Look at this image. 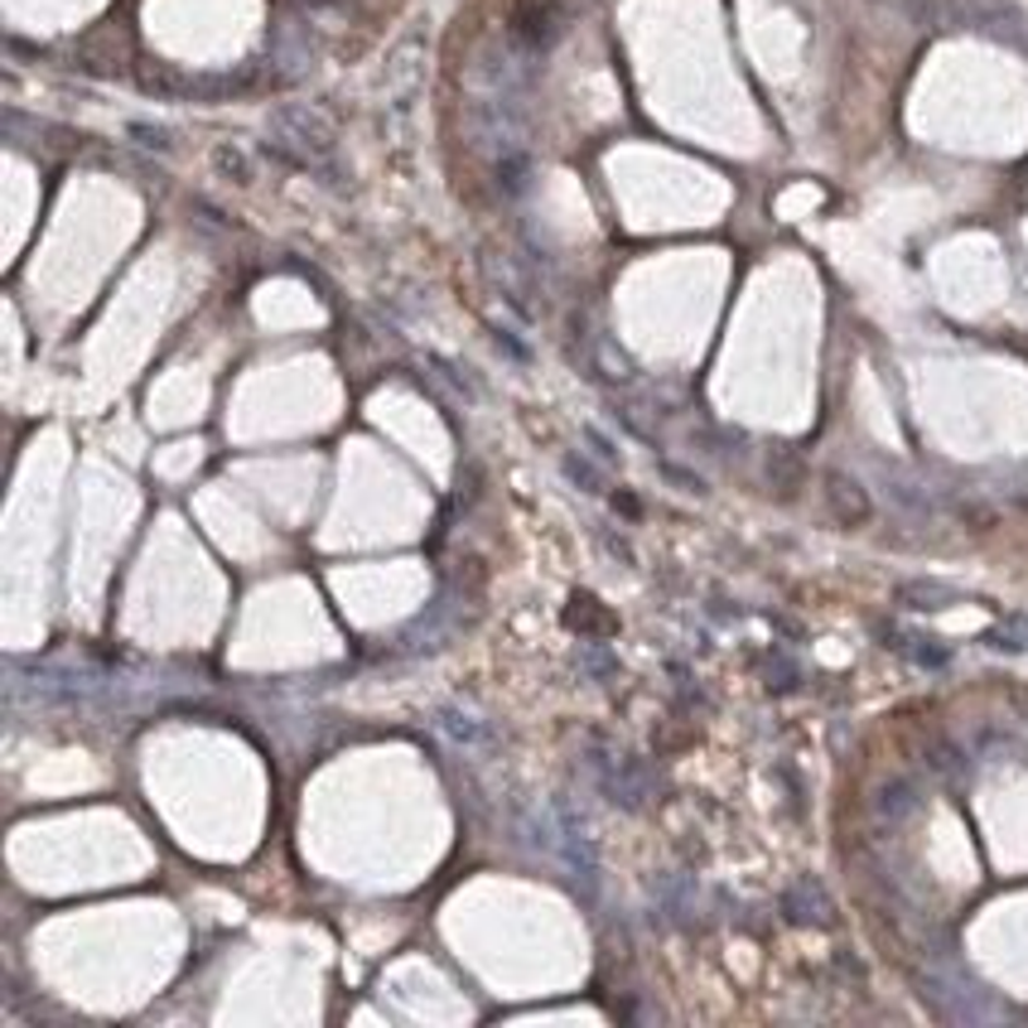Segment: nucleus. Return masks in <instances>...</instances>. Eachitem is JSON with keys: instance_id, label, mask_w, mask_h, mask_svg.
Returning a JSON list of instances; mask_svg holds the SVG:
<instances>
[{"instance_id": "obj_4", "label": "nucleus", "mask_w": 1028, "mask_h": 1028, "mask_svg": "<svg viewBox=\"0 0 1028 1028\" xmlns=\"http://www.w3.org/2000/svg\"><path fill=\"white\" fill-rule=\"evenodd\" d=\"M440 730L450 734L454 744H464V748H484L488 744V724L484 720H474L468 710H440Z\"/></svg>"}, {"instance_id": "obj_7", "label": "nucleus", "mask_w": 1028, "mask_h": 1028, "mask_svg": "<svg viewBox=\"0 0 1028 1028\" xmlns=\"http://www.w3.org/2000/svg\"><path fill=\"white\" fill-rule=\"evenodd\" d=\"M565 474L575 478V484H585V493H603V474L595 464L579 460V454H570V460H565Z\"/></svg>"}, {"instance_id": "obj_6", "label": "nucleus", "mask_w": 1028, "mask_h": 1028, "mask_svg": "<svg viewBox=\"0 0 1028 1028\" xmlns=\"http://www.w3.org/2000/svg\"><path fill=\"white\" fill-rule=\"evenodd\" d=\"M898 595H903V599H918L913 609H946V603L956 599V589H942V585H903Z\"/></svg>"}, {"instance_id": "obj_5", "label": "nucleus", "mask_w": 1028, "mask_h": 1028, "mask_svg": "<svg viewBox=\"0 0 1028 1028\" xmlns=\"http://www.w3.org/2000/svg\"><path fill=\"white\" fill-rule=\"evenodd\" d=\"M213 170L222 179H232V184H252V179H256L247 150H237V145H218V150H213Z\"/></svg>"}, {"instance_id": "obj_8", "label": "nucleus", "mask_w": 1028, "mask_h": 1028, "mask_svg": "<svg viewBox=\"0 0 1028 1028\" xmlns=\"http://www.w3.org/2000/svg\"><path fill=\"white\" fill-rule=\"evenodd\" d=\"M565 619H570V628L589 633V628H595V623H603V613L595 609V599H589V595H579V599H575V609H570Z\"/></svg>"}, {"instance_id": "obj_3", "label": "nucleus", "mask_w": 1028, "mask_h": 1028, "mask_svg": "<svg viewBox=\"0 0 1028 1028\" xmlns=\"http://www.w3.org/2000/svg\"><path fill=\"white\" fill-rule=\"evenodd\" d=\"M825 493H831V507H835V517L841 522H850V527H859V522L869 517V498H865V488L855 484V478H845V474H831L825 478Z\"/></svg>"}, {"instance_id": "obj_9", "label": "nucleus", "mask_w": 1028, "mask_h": 1028, "mask_svg": "<svg viewBox=\"0 0 1028 1028\" xmlns=\"http://www.w3.org/2000/svg\"><path fill=\"white\" fill-rule=\"evenodd\" d=\"M131 136H136L140 145H150V150H174V136H170V131H164V126H140V121H136V126H131Z\"/></svg>"}, {"instance_id": "obj_2", "label": "nucleus", "mask_w": 1028, "mask_h": 1028, "mask_svg": "<svg viewBox=\"0 0 1028 1028\" xmlns=\"http://www.w3.org/2000/svg\"><path fill=\"white\" fill-rule=\"evenodd\" d=\"M512 35L522 44H531V49H546V44H555L561 35V5H551V0H536V5L517 10V20H512Z\"/></svg>"}, {"instance_id": "obj_1", "label": "nucleus", "mask_w": 1028, "mask_h": 1028, "mask_svg": "<svg viewBox=\"0 0 1028 1028\" xmlns=\"http://www.w3.org/2000/svg\"><path fill=\"white\" fill-rule=\"evenodd\" d=\"M271 136H276V145H281L285 160H295V164L329 160L333 145H339L333 121L323 117V111H315V107H281V111H271Z\"/></svg>"}]
</instances>
